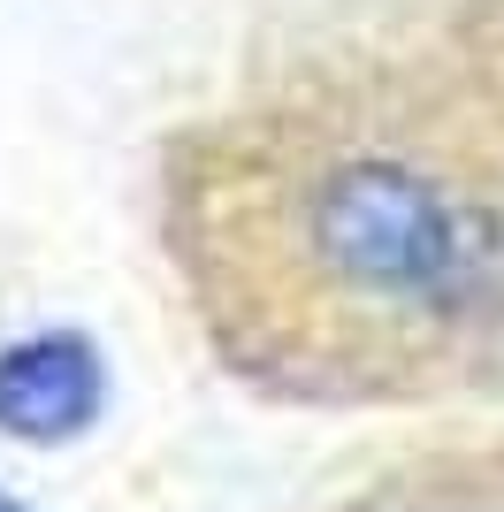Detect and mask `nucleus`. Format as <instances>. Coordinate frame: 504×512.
I'll return each instance as SVG.
<instances>
[{"instance_id":"obj_1","label":"nucleus","mask_w":504,"mask_h":512,"mask_svg":"<svg viewBox=\"0 0 504 512\" xmlns=\"http://www.w3.org/2000/svg\"><path fill=\"white\" fill-rule=\"evenodd\" d=\"M314 253L359 299L451 314L482 291L489 237L443 184L398 169V161H359L314 192Z\"/></svg>"},{"instance_id":"obj_2","label":"nucleus","mask_w":504,"mask_h":512,"mask_svg":"<svg viewBox=\"0 0 504 512\" xmlns=\"http://www.w3.org/2000/svg\"><path fill=\"white\" fill-rule=\"evenodd\" d=\"M107 375L100 352L69 329H46V337H23L0 352V436L16 444H69L100 421Z\"/></svg>"},{"instance_id":"obj_3","label":"nucleus","mask_w":504,"mask_h":512,"mask_svg":"<svg viewBox=\"0 0 504 512\" xmlns=\"http://www.w3.org/2000/svg\"><path fill=\"white\" fill-rule=\"evenodd\" d=\"M0 512H31V505H16V497H0Z\"/></svg>"}]
</instances>
